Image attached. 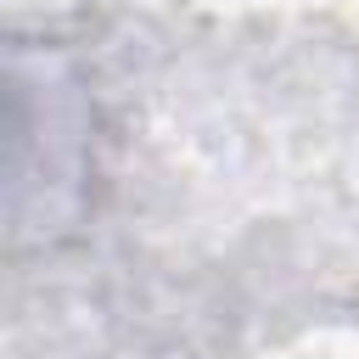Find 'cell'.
Returning <instances> with one entry per match:
<instances>
[{"label": "cell", "instance_id": "6da1fadb", "mask_svg": "<svg viewBox=\"0 0 359 359\" xmlns=\"http://www.w3.org/2000/svg\"><path fill=\"white\" fill-rule=\"evenodd\" d=\"M6 202H11V241H56L84 208L90 174V112L73 67L56 50L11 45L6 73Z\"/></svg>", "mask_w": 359, "mask_h": 359}]
</instances>
